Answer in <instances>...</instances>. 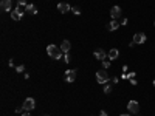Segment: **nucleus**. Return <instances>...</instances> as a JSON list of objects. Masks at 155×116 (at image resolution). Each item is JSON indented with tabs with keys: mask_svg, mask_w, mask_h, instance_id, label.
<instances>
[{
	"mask_svg": "<svg viewBox=\"0 0 155 116\" xmlns=\"http://www.w3.org/2000/svg\"><path fill=\"white\" fill-rule=\"evenodd\" d=\"M74 79H76V70H67L65 71V81L68 84H72Z\"/></svg>",
	"mask_w": 155,
	"mask_h": 116,
	"instance_id": "9",
	"label": "nucleus"
},
{
	"mask_svg": "<svg viewBox=\"0 0 155 116\" xmlns=\"http://www.w3.org/2000/svg\"><path fill=\"white\" fill-rule=\"evenodd\" d=\"M110 91H112V87H110V85H106V87H104V93H106V94H109Z\"/></svg>",
	"mask_w": 155,
	"mask_h": 116,
	"instance_id": "19",
	"label": "nucleus"
},
{
	"mask_svg": "<svg viewBox=\"0 0 155 116\" xmlns=\"http://www.w3.org/2000/svg\"><path fill=\"white\" fill-rule=\"evenodd\" d=\"M47 54L51 57V59H61L62 57V51H61V48L56 47V45H48L47 47Z\"/></svg>",
	"mask_w": 155,
	"mask_h": 116,
	"instance_id": "1",
	"label": "nucleus"
},
{
	"mask_svg": "<svg viewBox=\"0 0 155 116\" xmlns=\"http://www.w3.org/2000/svg\"><path fill=\"white\" fill-rule=\"evenodd\" d=\"M58 9H59V13L65 14V13H68L70 9H72V6H70L68 3H58Z\"/></svg>",
	"mask_w": 155,
	"mask_h": 116,
	"instance_id": "10",
	"label": "nucleus"
},
{
	"mask_svg": "<svg viewBox=\"0 0 155 116\" xmlns=\"http://www.w3.org/2000/svg\"><path fill=\"white\" fill-rule=\"evenodd\" d=\"M93 56L96 57V60H101V62H102L104 59H107V53L104 51L102 48H99V50L95 51V53H93Z\"/></svg>",
	"mask_w": 155,
	"mask_h": 116,
	"instance_id": "8",
	"label": "nucleus"
},
{
	"mask_svg": "<svg viewBox=\"0 0 155 116\" xmlns=\"http://www.w3.org/2000/svg\"><path fill=\"white\" fill-rule=\"evenodd\" d=\"M130 84H132V85H137V84H138V82H137V81H135V79H130Z\"/></svg>",
	"mask_w": 155,
	"mask_h": 116,
	"instance_id": "25",
	"label": "nucleus"
},
{
	"mask_svg": "<svg viewBox=\"0 0 155 116\" xmlns=\"http://www.w3.org/2000/svg\"><path fill=\"white\" fill-rule=\"evenodd\" d=\"M127 79H135V71H130V73L127 74Z\"/></svg>",
	"mask_w": 155,
	"mask_h": 116,
	"instance_id": "21",
	"label": "nucleus"
},
{
	"mask_svg": "<svg viewBox=\"0 0 155 116\" xmlns=\"http://www.w3.org/2000/svg\"><path fill=\"white\" fill-rule=\"evenodd\" d=\"M146 40H147V37H146V34L144 33H137V34L133 36V43L135 45H141V43H146Z\"/></svg>",
	"mask_w": 155,
	"mask_h": 116,
	"instance_id": "5",
	"label": "nucleus"
},
{
	"mask_svg": "<svg viewBox=\"0 0 155 116\" xmlns=\"http://www.w3.org/2000/svg\"><path fill=\"white\" fill-rule=\"evenodd\" d=\"M34 107H36V101H34L33 98H27L23 101V110L25 112H31Z\"/></svg>",
	"mask_w": 155,
	"mask_h": 116,
	"instance_id": "4",
	"label": "nucleus"
},
{
	"mask_svg": "<svg viewBox=\"0 0 155 116\" xmlns=\"http://www.w3.org/2000/svg\"><path fill=\"white\" fill-rule=\"evenodd\" d=\"M109 67H110V60L104 59V60H102V68H109Z\"/></svg>",
	"mask_w": 155,
	"mask_h": 116,
	"instance_id": "17",
	"label": "nucleus"
},
{
	"mask_svg": "<svg viewBox=\"0 0 155 116\" xmlns=\"http://www.w3.org/2000/svg\"><path fill=\"white\" fill-rule=\"evenodd\" d=\"M154 87H155V79H154Z\"/></svg>",
	"mask_w": 155,
	"mask_h": 116,
	"instance_id": "28",
	"label": "nucleus"
},
{
	"mask_svg": "<svg viewBox=\"0 0 155 116\" xmlns=\"http://www.w3.org/2000/svg\"><path fill=\"white\" fill-rule=\"evenodd\" d=\"M45 116H48V115H45Z\"/></svg>",
	"mask_w": 155,
	"mask_h": 116,
	"instance_id": "29",
	"label": "nucleus"
},
{
	"mask_svg": "<svg viewBox=\"0 0 155 116\" xmlns=\"http://www.w3.org/2000/svg\"><path fill=\"white\" fill-rule=\"evenodd\" d=\"M27 5H28L27 0H17V6H22L23 8V6H27Z\"/></svg>",
	"mask_w": 155,
	"mask_h": 116,
	"instance_id": "16",
	"label": "nucleus"
},
{
	"mask_svg": "<svg viewBox=\"0 0 155 116\" xmlns=\"http://www.w3.org/2000/svg\"><path fill=\"white\" fill-rule=\"evenodd\" d=\"M119 116H130V115H119Z\"/></svg>",
	"mask_w": 155,
	"mask_h": 116,
	"instance_id": "27",
	"label": "nucleus"
},
{
	"mask_svg": "<svg viewBox=\"0 0 155 116\" xmlns=\"http://www.w3.org/2000/svg\"><path fill=\"white\" fill-rule=\"evenodd\" d=\"M118 28H119V22L113 20V19H112V22L107 23V30L109 31H115V30H118Z\"/></svg>",
	"mask_w": 155,
	"mask_h": 116,
	"instance_id": "14",
	"label": "nucleus"
},
{
	"mask_svg": "<svg viewBox=\"0 0 155 116\" xmlns=\"http://www.w3.org/2000/svg\"><path fill=\"white\" fill-rule=\"evenodd\" d=\"M127 110H129V113L137 115V113L140 112V104L137 102V101H129V104H127Z\"/></svg>",
	"mask_w": 155,
	"mask_h": 116,
	"instance_id": "6",
	"label": "nucleus"
},
{
	"mask_svg": "<svg viewBox=\"0 0 155 116\" xmlns=\"http://www.w3.org/2000/svg\"><path fill=\"white\" fill-rule=\"evenodd\" d=\"M16 71H17V73H23V71H25V67H23V65L16 67Z\"/></svg>",
	"mask_w": 155,
	"mask_h": 116,
	"instance_id": "18",
	"label": "nucleus"
},
{
	"mask_svg": "<svg viewBox=\"0 0 155 116\" xmlns=\"http://www.w3.org/2000/svg\"><path fill=\"white\" fill-rule=\"evenodd\" d=\"M72 11H73L74 14H76V16H79V14H81V11H79V8H76V6H73V8H72Z\"/></svg>",
	"mask_w": 155,
	"mask_h": 116,
	"instance_id": "20",
	"label": "nucleus"
},
{
	"mask_svg": "<svg viewBox=\"0 0 155 116\" xmlns=\"http://www.w3.org/2000/svg\"><path fill=\"white\" fill-rule=\"evenodd\" d=\"M121 14H123V9L118 6V5H115V6L110 9V17L113 19V20H116V19L121 17Z\"/></svg>",
	"mask_w": 155,
	"mask_h": 116,
	"instance_id": "7",
	"label": "nucleus"
},
{
	"mask_svg": "<svg viewBox=\"0 0 155 116\" xmlns=\"http://www.w3.org/2000/svg\"><path fill=\"white\" fill-rule=\"evenodd\" d=\"M118 56H119V51L116 50V48H112V50H109V60H113V59H118Z\"/></svg>",
	"mask_w": 155,
	"mask_h": 116,
	"instance_id": "11",
	"label": "nucleus"
},
{
	"mask_svg": "<svg viewBox=\"0 0 155 116\" xmlns=\"http://www.w3.org/2000/svg\"><path fill=\"white\" fill-rule=\"evenodd\" d=\"M25 13H27V14H29V16H34V14L37 13V9H36V6H34V5L28 3L27 6H25Z\"/></svg>",
	"mask_w": 155,
	"mask_h": 116,
	"instance_id": "12",
	"label": "nucleus"
},
{
	"mask_svg": "<svg viewBox=\"0 0 155 116\" xmlns=\"http://www.w3.org/2000/svg\"><path fill=\"white\" fill-rule=\"evenodd\" d=\"M23 14H25V11L22 9V6H17L16 9H13V11H11V19H13V20H22Z\"/></svg>",
	"mask_w": 155,
	"mask_h": 116,
	"instance_id": "3",
	"label": "nucleus"
},
{
	"mask_svg": "<svg viewBox=\"0 0 155 116\" xmlns=\"http://www.w3.org/2000/svg\"><path fill=\"white\" fill-rule=\"evenodd\" d=\"M22 116H31V115H29V112H25V113H23Z\"/></svg>",
	"mask_w": 155,
	"mask_h": 116,
	"instance_id": "26",
	"label": "nucleus"
},
{
	"mask_svg": "<svg viewBox=\"0 0 155 116\" xmlns=\"http://www.w3.org/2000/svg\"><path fill=\"white\" fill-rule=\"evenodd\" d=\"M64 62H67V64L70 62V54L68 53H65V56H64Z\"/></svg>",
	"mask_w": 155,
	"mask_h": 116,
	"instance_id": "22",
	"label": "nucleus"
},
{
	"mask_svg": "<svg viewBox=\"0 0 155 116\" xmlns=\"http://www.w3.org/2000/svg\"><path fill=\"white\" fill-rule=\"evenodd\" d=\"M8 65H9V67H14V60H13V59H9V62H8Z\"/></svg>",
	"mask_w": 155,
	"mask_h": 116,
	"instance_id": "23",
	"label": "nucleus"
},
{
	"mask_svg": "<svg viewBox=\"0 0 155 116\" xmlns=\"http://www.w3.org/2000/svg\"><path fill=\"white\" fill-rule=\"evenodd\" d=\"M99 116H107V113L104 112V110H101V112H99Z\"/></svg>",
	"mask_w": 155,
	"mask_h": 116,
	"instance_id": "24",
	"label": "nucleus"
},
{
	"mask_svg": "<svg viewBox=\"0 0 155 116\" xmlns=\"http://www.w3.org/2000/svg\"><path fill=\"white\" fill-rule=\"evenodd\" d=\"M70 47H72V43H70L68 40H64V42L61 43V47H59V48H61V51H62V53H70Z\"/></svg>",
	"mask_w": 155,
	"mask_h": 116,
	"instance_id": "15",
	"label": "nucleus"
},
{
	"mask_svg": "<svg viewBox=\"0 0 155 116\" xmlns=\"http://www.w3.org/2000/svg\"><path fill=\"white\" fill-rule=\"evenodd\" d=\"M0 6H2L3 11H13L11 9V0H2V2H0Z\"/></svg>",
	"mask_w": 155,
	"mask_h": 116,
	"instance_id": "13",
	"label": "nucleus"
},
{
	"mask_svg": "<svg viewBox=\"0 0 155 116\" xmlns=\"http://www.w3.org/2000/svg\"><path fill=\"white\" fill-rule=\"evenodd\" d=\"M107 81H109V74H107L106 68L98 70L96 71V82H98V84H106Z\"/></svg>",
	"mask_w": 155,
	"mask_h": 116,
	"instance_id": "2",
	"label": "nucleus"
}]
</instances>
